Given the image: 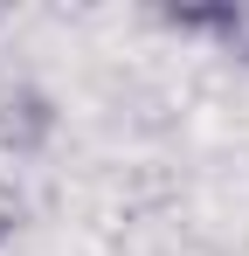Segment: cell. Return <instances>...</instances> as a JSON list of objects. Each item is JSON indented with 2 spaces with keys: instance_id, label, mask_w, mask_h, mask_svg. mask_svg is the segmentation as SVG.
Returning <instances> with one entry per match:
<instances>
[{
  "instance_id": "cell-3",
  "label": "cell",
  "mask_w": 249,
  "mask_h": 256,
  "mask_svg": "<svg viewBox=\"0 0 249 256\" xmlns=\"http://www.w3.org/2000/svg\"><path fill=\"white\" fill-rule=\"evenodd\" d=\"M21 214H28V201H21V194H14V187L0 180V250L14 242V228H21Z\"/></svg>"
},
{
  "instance_id": "cell-1",
  "label": "cell",
  "mask_w": 249,
  "mask_h": 256,
  "mask_svg": "<svg viewBox=\"0 0 249 256\" xmlns=\"http://www.w3.org/2000/svg\"><path fill=\"white\" fill-rule=\"evenodd\" d=\"M48 138H56V97L21 70H0V152L35 160L48 152Z\"/></svg>"
},
{
  "instance_id": "cell-2",
  "label": "cell",
  "mask_w": 249,
  "mask_h": 256,
  "mask_svg": "<svg viewBox=\"0 0 249 256\" xmlns=\"http://www.w3.org/2000/svg\"><path fill=\"white\" fill-rule=\"evenodd\" d=\"M160 28L173 35H201L222 56L249 62V0H208V7H160Z\"/></svg>"
}]
</instances>
